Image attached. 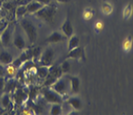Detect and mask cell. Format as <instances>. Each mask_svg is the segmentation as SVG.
<instances>
[{
    "label": "cell",
    "mask_w": 133,
    "mask_h": 115,
    "mask_svg": "<svg viewBox=\"0 0 133 115\" xmlns=\"http://www.w3.org/2000/svg\"><path fill=\"white\" fill-rule=\"evenodd\" d=\"M58 7L54 5V4H48V5H44L40 10H38L35 15V17L40 20L47 22V23H53L55 20V15L57 12Z\"/></svg>",
    "instance_id": "obj_1"
},
{
    "label": "cell",
    "mask_w": 133,
    "mask_h": 115,
    "mask_svg": "<svg viewBox=\"0 0 133 115\" xmlns=\"http://www.w3.org/2000/svg\"><path fill=\"white\" fill-rule=\"evenodd\" d=\"M20 27L25 33V36L28 39V41L31 44H34L37 40V29L29 18H22L20 21Z\"/></svg>",
    "instance_id": "obj_2"
},
{
    "label": "cell",
    "mask_w": 133,
    "mask_h": 115,
    "mask_svg": "<svg viewBox=\"0 0 133 115\" xmlns=\"http://www.w3.org/2000/svg\"><path fill=\"white\" fill-rule=\"evenodd\" d=\"M50 87L55 90L57 93L62 96L64 99V96H66L67 94L69 93L70 91V81L68 76H61L59 77L56 82L52 85H50Z\"/></svg>",
    "instance_id": "obj_3"
},
{
    "label": "cell",
    "mask_w": 133,
    "mask_h": 115,
    "mask_svg": "<svg viewBox=\"0 0 133 115\" xmlns=\"http://www.w3.org/2000/svg\"><path fill=\"white\" fill-rule=\"evenodd\" d=\"M41 95L43 97V100L50 104L54 103H59L61 104L64 101V99L62 98L61 95H59L58 93H57L55 90H53L50 86H45L41 90Z\"/></svg>",
    "instance_id": "obj_4"
},
{
    "label": "cell",
    "mask_w": 133,
    "mask_h": 115,
    "mask_svg": "<svg viewBox=\"0 0 133 115\" xmlns=\"http://www.w3.org/2000/svg\"><path fill=\"white\" fill-rule=\"evenodd\" d=\"M55 60V51L54 49L52 48H47L45 51H43L41 53L39 60L37 61L38 65L41 66H48L50 67L51 65H53Z\"/></svg>",
    "instance_id": "obj_5"
},
{
    "label": "cell",
    "mask_w": 133,
    "mask_h": 115,
    "mask_svg": "<svg viewBox=\"0 0 133 115\" xmlns=\"http://www.w3.org/2000/svg\"><path fill=\"white\" fill-rule=\"evenodd\" d=\"M14 92V102L18 106H22L23 104L29 100V92H25L22 88H15Z\"/></svg>",
    "instance_id": "obj_6"
},
{
    "label": "cell",
    "mask_w": 133,
    "mask_h": 115,
    "mask_svg": "<svg viewBox=\"0 0 133 115\" xmlns=\"http://www.w3.org/2000/svg\"><path fill=\"white\" fill-rule=\"evenodd\" d=\"M12 42H14L15 48H17L18 50H24L26 47V41H25L24 36L22 35L21 31L18 28H15L14 36H12Z\"/></svg>",
    "instance_id": "obj_7"
},
{
    "label": "cell",
    "mask_w": 133,
    "mask_h": 115,
    "mask_svg": "<svg viewBox=\"0 0 133 115\" xmlns=\"http://www.w3.org/2000/svg\"><path fill=\"white\" fill-rule=\"evenodd\" d=\"M71 59V60H77V61H85V53L84 49L78 46L76 48L72 49L69 51V54L66 56V60Z\"/></svg>",
    "instance_id": "obj_8"
},
{
    "label": "cell",
    "mask_w": 133,
    "mask_h": 115,
    "mask_svg": "<svg viewBox=\"0 0 133 115\" xmlns=\"http://www.w3.org/2000/svg\"><path fill=\"white\" fill-rule=\"evenodd\" d=\"M0 37H1V41H2V45L5 47H8L11 44V41L12 40V27L8 25L6 29L0 34Z\"/></svg>",
    "instance_id": "obj_9"
},
{
    "label": "cell",
    "mask_w": 133,
    "mask_h": 115,
    "mask_svg": "<svg viewBox=\"0 0 133 115\" xmlns=\"http://www.w3.org/2000/svg\"><path fill=\"white\" fill-rule=\"evenodd\" d=\"M65 39H67V37L64 36L61 32L56 31V32L52 33L51 35H49V36H47L46 42L47 43H58V42H61V41H64Z\"/></svg>",
    "instance_id": "obj_10"
},
{
    "label": "cell",
    "mask_w": 133,
    "mask_h": 115,
    "mask_svg": "<svg viewBox=\"0 0 133 115\" xmlns=\"http://www.w3.org/2000/svg\"><path fill=\"white\" fill-rule=\"evenodd\" d=\"M68 77L70 81V93L76 95L79 91V87H81L79 77H76V76H68Z\"/></svg>",
    "instance_id": "obj_11"
},
{
    "label": "cell",
    "mask_w": 133,
    "mask_h": 115,
    "mask_svg": "<svg viewBox=\"0 0 133 115\" xmlns=\"http://www.w3.org/2000/svg\"><path fill=\"white\" fill-rule=\"evenodd\" d=\"M66 102L69 104L71 107H72L75 111H79L82 107V102L81 100V98L78 97L77 95H73L71 97H69L66 100Z\"/></svg>",
    "instance_id": "obj_12"
},
{
    "label": "cell",
    "mask_w": 133,
    "mask_h": 115,
    "mask_svg": "<svg viewBox=\"0 0 133 115\" xmlns=\"http://www.w3.org/2000/svg\"><path fill=\"white\" fill-rule=\"evenodd\" d=\"M61 31L67 39H69L70 36L74 35V29H73L72 23H71L69 18H66V20L61 26Z\"/></svg>",
    "instance_id": "obj_13"
},
{
    "label": "cell",
    "mask_w": 133,
    "mask_h": 115,
    "mask_svg": "<svg viewBox=\"0 0 133 115\" xmlns=\"http://www.w3.org/2000/svg\"><path fill=\"white\" fill-rule=\"evenodd\" d=\"M44 5H42L41 3H39L38 1H36V0H34V1H31L29 3L26 5L27 7V12L28 14H31V15H34V14H36L38 10H40Z\"/></svg>",
    "instance_id": "obj_14"
},
{
    "label": "cell",
    "mask_w": 133,
    "mask_h": 115,
    "mask_svg": "<svg viewBox=\"0 0 133 115\" xmlns=\"http://www.w3.org/2000/svg\"><path fill=\"white\" fill-rule=\"evenodd\" d=\"M12 61H14V57L8 51H2L0 53V61L2 64H10L12 63Z\"/></svg>",
    "instance_id": "obj_15"
},
{
    "label": "cell",
    "mask_w": 133,
    "mask_h": 115,
    "mask_svg": "<svg viewBox=\"0 0 133 115\" xmlns=\"http://www.w3.org/2000/svg\"><path fill=\"white\" fill-rule=\"evenodd\" d=\"M11 105V95L8 92H4V94L0 97V106L8 109Z\"/></svg>",
    "instance_id": "obj_16"
},
{
    "label": "cell",
    "mask_w": 133,
    "mask_h": 115,
    "mask_svg": "<svg viewBox=\"0 0 133 115\" xmlns=\"http://www.w3.org/2000/svg\"><path fill=\"white\" fill-rule=\"evenodd\" d=\"M79 45V37L77 35H73L69 37L68 41V50H72Z\"/></svg>",
    "instance_id": "obj_17"
},
{
    "label": "cell",
    "mask_w": 133,
    "mask_h": 115,
    "mask_svg": "<svg viewBox=\"0 0 133 115\" xmlns=\"http://www.w3.org/2000/svg\"><path fill=\"white\" fill-rule=\"evenodd\" d=\"M16 88V82L15 80H14L12 78H10L6 82H5V88H4V92H12Z\"/></svg>",
    "instance_id": "obj_18"
},
{
    "label": "cell",
    "mask_w": 133,
    "mask_h": 115,
    "mask_svg": "<svg viewBox=\"0 0 133 115\" xmlns=\"http://www.w3.org/2000/svg\"><path fill=\"white\" fill-rule=\"evenodd\" d=\"M41 53H42L41 47H36L35 49H33L31 51V59H32V61L37 63V61H38L40 56H41Z\"/></svg>",
    "instance_id": "obj_19"
},
{
    "label": "cell",
    "mask_w": 133,
    "mask_h": 115,
    "mask_svg": "<svg viewBox=\"0 0 133 115\" xmlns=\"http://www.w3.org/2000/svg\"><path fill=\"white\" fill-rule=\"evenodd\" d=\"M16 70H17V68L12 63L7 64V66L5 67V77H9V79L15 77L16 74Z\"/></svg>",
    "instance_id": "obj_20"
},
{
    "label": "cell",
    "mask_w": 133,
    "mask_h": 115,
    "mask_svg": "<svg viewBox=\"0 0 133 115\" xmlns=\"http://www.w3.org/2000/svg\"><path fill=\"white\" fill-rule=\"evenodd\" d=\"M132 44H133V39L131 36H128L124 40V42H123V50H124L125 53H128V52L131 50L132 48Z\"/></svg>",
    "instance_id": "obj_21"
},
{
    "label": "cell",
    "mask_w": 133,
    "mask_h": 115,
    "mask_svg": "<svg viewBox=\"0 0 133 115\" xmlns=\"http://www.w3.org/2000/svg\"><path fill=\"white\" fill-rule=\"evenodd\" d=\"M62 113V107L61 104L54 103L51 104V108H50V114L52 115H59Z\"/></svg>",
    "instance_id": "obj_22"
},
{
    "label": "cell",
    "mask_w": 133,
    "mask_h": 115,
    "mask_svg": "<svg viewBox=\"0 0 133 115\" xmlns=\"http://www.w3.org/2000/svg\"><path fill=\"white\" fill-rule=\"evenodd\" d=\"M133 14V6L132 4H127V6L124 7V10H123V16H124V18L125 19V20H127V19H129L130 16L132 15Z\"/></svg>",
    "instance_id": "obj_23"
},
{
    "label": "cell",
    "mask_w": 133,
    "mask_h": 115,
    "mask_svg": "<svg viewBox=\"0 0 133 115\" xmlns=\"http://www.w3.org/2000/svg\"><path fill=\"white\" fill-rule=\"evenodd\" d=\"M101 9H102V12L105 15H111L112 12H113V7H112L111 4L108 3V2H103V3L102 4V8H101Z\"/></svg>",
    "instance_id": "obj_24"
},
{
    "label": "cell",
    "mask_w": 133,
    "mask_h": 115,
    "mask_svg": "<svg viewBox=\"0 0 133 115\" xmlns=\"http://www.w3.org/2000/svg\"><path fill=\"white\" fill-rule=\"evenodd\" d=\"M36 73H37V75L39 76L40 78L45 79L49 74V67L48 66H41V65H39L38 68L36 69Z\"/></svg>",
    "instance_id": "obj_25"
},
{
    "label": "cell",
    "mask_w": 133,
    "mask_h": 115,
    "mask_svg": "<svg viewBox=\"0 0 133 115\" xmlns=\"http://www.w3.org/2000/svg\"><path fill=\"white\" fill-rule=\"evenodd\" d=\"M26 14H28L27 12V7L24 6V5H21L16 8L15 10V15H16V18H23Z\"/></svg>",
    "instance_id": "obj_26"
},
{
    "label": "cell",
    "mask_w": 133,
    "mask_h": 115,
    "mask_svg": "<svg viewBox=\"0 0 133 115\" xmlns=\"http://www.w3.org/2000/svg\"><path fill=\"white\" fill-rule=\"evenodd\" d=\"M94 10L91 9V8H86V9L83 11L82 12V17L84 20H90L91 18L94 16Z\"/></svg>",
    "instance_id": "obj_27"
},
{
    "label": "cell",
    "mask_w": 133,
    "mask_h": 115,
    "mask_svg": "<svg viewBox=\"0 0 133 115\" xmlns=\"http://www.w3.org/2000/svg\"><path fill=\"white\" fill-rule=\"evenodd\" d=\"M70 62L67 60H65V61H63L61 63V65H59V69L61 70V72L62 73H67L68 71L70 70Z\"/></svg>",
    "instance_id": "obj_28"
},
{
    "label": "cell",
    "mask_w": 133,
    "mask_h": 115,
    "mask_svg": "<svg viewBox=\"0 0 133 115\" xmlns=\"http://www.w3.org/2000/svg\"><path fill=\"white\" fill-rule=\"evenodd\" d=\"M103 29V21H97V22H96V25H95V30H96V32H97V33H99V32H101Z\"/></svg>",
    "instance_id": "obj_29"
},
{
    "label": "cell",
    "mask_w": 133,
    "mask_h": 115,
    "mask_svg": "<svg viewBox=\"0 0 133 115\" xmlns=\"http://www.w3.org/2000/svg\"><path fill=\"white\" fill-rule=\"evenodd\" d=\"M5 82H6L5 77H0V92L4 91V88H5Z\"/></svg>",
    "instance_id": "obj_30"
},
{
    "label": "cell",
    "mask_w": 133,
    "mask_h": 115,
    "mask_svg": "<svg viewBox=\"0 0 133 115\" xmlns=\"http://www.w3.org/2000/svg\"><path fill=\"white\" fill-rule=\"evenodd\" d=\"M7 26H8V23H6L4 20H1V21H0V34L6 29Z\"/></svg>",
    "instance_id": "obj_31"
},
{
    "label": "cell",
    "mask_w": 133,
    "mask_h": 115,
    "mask_svg": "<svg viewBox=\"0 0 133 115\" xmlns=\"http://www.w3.org/2000/svg\"><path fill=\"white\" fill-rule=\"evenodd\" d=\"M0 77H5V67L0 64Z\"/></svg>",
    "instance_id": "obj_32"
},
{
    "label": "cell",
    "mask_w": 133,
    "mask_h": 115,
    "mask_svg": "<svg viewBox=\"0 0 133 115\" xmlns=\"http://www.w3.org/2000/svg\"><path fill=\"white\" fill-rule=\"evenodd\" d=\"M36 1H38L42 5H48V4H50L52 2V0H36Z\"/></svg>",
    "instance_id": "obj_33"
},
{
    "label": "cell",
    "mask_w": 133,
    "mask_h": 115,
    "mask_svg": "<svg viewBox=\"0 0 133 115\" xmlns=\"http://www.w3.org/2000/svg\"><path fill=\"white\" fill-rule=\"evenodd\" d=\"M57 2H58V3H62V4H64V3H68L69 2V0H56Z\"/></svg>",
    "instance_id": "obj_34"
},
{
    "label": "cell",
    "mask_w": 133,
    "mask_h": 115,
    "mask_svg": "<svg viewBox=\"0 0 133 115\" xmlns=\"http://www.w3.org/2000/svg\"><path fill=\"white\" fill-rule=\"evenodd\" d=\"M6 110H7L6 108H4V107H2V106H0V115L3 114V113H5V112H6Z\"/></svg>",
    "instance_id": "obj_35"
},
{
    "label": "cell",
    "mask_w": 133,
    "mask_h": 115,
    "mask_svg": "<svg viewBox=\"0 0 133 115\" xmlns=\"http://www.w3.org/2000/svg\"><path fill=\"white\" fill-rule=\"evenodd\" d=\"M2 45V41H1V37H0V46Z\"/></svg>",
    "instance_id": "obj_36"
}]
</instances>
